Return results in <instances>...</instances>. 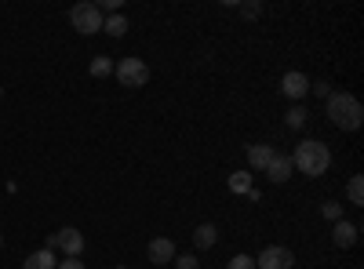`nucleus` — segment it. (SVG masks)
<instances>
[{"label":"nucleus","instance_id":"f257e3e1","mask_svg":"<svg viewBox=\"0 0 364 269\" xmlns=\"http://www.w3.org/2000/svg\"><path fill=\"white\" fill-rule=\"evenodd\" d=\"M324 109H328V121L336 124L339 131H357L364 124V106L350 92H331Z\"/></svg>","mask_w":364,"mask_h":269},{"label":"nucleus","instance_id":"f03ea898","mask_svg":"<svg viewBox=\"0 0 364 269\" xmlns=\"http://www.w3.org/2000/svg\"><path fill=\"white\" fill-rule=\"evenodd\" d=\"M291 168H299L302 175H310V178H321L331 168V149L324 142H317V138L299 142L295 146V157H291Z\"/></svg>","mask_w":364,"mask_h":269},{"label":"nucleus","instance_id":"7ed1b4c3","mask_svg":"<svg viewBox=\"0 0 364 269\" xmlns=\"http://www.w3.org/2000/svg\"><path fill=\"white\" fill-rule=\"evenodd\" d=\"M102 18H106V15L99 11V4H91V0H80V4L70 8V22H73L77 33H84V37L102 33Z\"/></svg>","mask_w":364,"mask_h":269},{"label":"nucleus","instance_id":"20e7f679","mask_svg":"<svg viewBox=\"0 0 364 269\" xmlns=\"http://www.w3.org/2000/svg\"><path fill=\"white\" fill-rule=\"evenodd\" d=\"M113 77L124 87H146L149 84V66L142 62L139 55H128V58H120V62L113 66Z\"/></svg>","mask_w":364,"mask_h":269},{"label":"nucleus","instance_id":"39448f33","mask_svg":"<svg viewBox=\"0 0 364 269\" xmlns=\"http://www.w3.org/2000/svg\"><path fill=\"white\" fill-rule=\"evenodd\" d=\"M48 251H63L66 258H80V251H84V233L73 229V226H63L58 233L48 236Z\"/></svg>","mask_w":364,"mask_h":269},{"label":"nucleus","instance_id":"423d86ee","mask_svg":"<svg viewBox=\"0 0 364 269\" xmlns=\"http://www.w3.org/2000/svg\"><path fill=\"white\" fill-rule=\"evenodd\" d=\"M291 265H295V255L284 244H269L255 258V269H291Z\"/></svg>","mask_w":364,"mask_h":269},{"label":"nucleus","instance_id":"0eeeda50","mask_svg":"<svg viewBox=\"0 0 364 269\" xmlns=\"http://www.w3.org/2000/svg\"><path fill=\"white\" fill-rule=\"evenodd\" d=\"M310 84H314V80H310L306 73H299V70H288V73L281 77V95H284V99H291V102L299 106L302 99L310 95Z\"/></svg>","mask_w":364,"mask_h":269},{"label":"nucleus","instance_id":"6e6552de","mask_svg":"<svg viewBox=\"0 0 364 269\" xmlns=\"http://www.w3.org/2000/svg\"><path fill=\"white\" fill-rule=\"evenodd\" d=\"M146 255H149V262H154L157 269H168V262H175V241L171 236H157V241H149V248H146Z\"/></svg>","mask_w":364,"mask_h":269},{"label":"nucleus","instance_id":"1a4fd4ad","mask_svg":"<svg viewBox=\"0 0 364 269\" xmlns=\"http://www.w3.org/2000/svg\"><path fill=\"white\" fill-rule=\"evenodd\" d=\"M357 226L353 222H346V219H339L336 222V229H331V244H336V248H353L357 244Z\"/></svg>","mask_w":364,"mask_h":269},{"label":"nucleus","instance_id":"9d476101","mask_svg":"<svg viewBox=\"0 0 364 269\" xmlns=\"http://www.w3.org/2000/svg\"><path fill=\"white\" fill-rule=\"evenodd\" d=\"M291 171H295V168H291V157H281V153H277V157L269 160V168H266V178L281 186V182H288V178H291Z\"/></svg>","mask_w":364,"mask_h":269},{"label":"nucleus","instance_id":"9b49d317","mask_svg":"<svg viewBox=\"0 0 364 269\" xmlns=\"http://www.w3.org/2000/svg\"><path fill=\"white\" fill-rule=\"evenodd\" d=\"M273 157H277V149H273V146H248V164H252V171H266L269 168V160Z\"/></svg>","mask_w":364,"mask_h":269},{"label":"nucleus","instance_id":"f8f14e48","mask_svg":"<svg viewBox=\"0 0 364 269\" xmlns=\"http://www.w3.org/2000/svg\"><path fill=\"white\" fill-rule=\"evenodd\" d=\"M55 265H58V258H55V251H48V248L26 255V262H22V269H55Z\"/></svg>","mask_w":364,"mask_h":269},{"label":"nucleus","instance_id":"ddd939ff","mask_svg":"<svg viewBox=\"0 0 364 269\" xmlns=\"http://www.w3.org/2000/svg\"><path fill=\"white\" fill-rule=\"evenodd\" d=\"M215 241H219V229L211 226V222H200V226L193 229V244H197L200 251H208V248H215Z\"/></svg>","mask_w":364,"mask_h":269},{"label":"nucleus","instance_id":"4468645a","mask_svg":"<svg viewBox=\"0 0 364 269\" xmlns=\"http://www.w3.org/2000/svg\"><path fill=\"white\" fill-rule=\"evenodd\" d=\"M102 33H109V37H124V33H128V18L120 15V11H117V15H106V18H102Z\"/></svg>","mask_w":364,"mask_h":269},{"label":"nucleus","instance_id":"2eb2a0df","mask_svg":"<svg viewBox=\"0 0 364 269\" xmlns=\"http://www.w3.org/2000/svg\"><path fill=\"white\" fill-rule=\"evenodd\" d=\"M255 186H252V171H233L230 175V193H240V197H248Z\"/></svg>","mask_w":364,"mask_h":269},{"label":"nucleus","instance_id":"dca6fc26","mask_svg":"<svg viewBox=\"0 0 364 269\" xmlns=\"http://www.w3.org/2000/svg\"><path fill=\"white\" fill-rule=\"evenodd\" d=\"M113 66H117V62H109V55H95V58H91V77L102 80V77L113 73Z\"/></svg>","mask_w":364,"mask_h":269},{"label":"nucleus","instance_id":"f3484780","mask_svg":"<svg viewBox=\"0 0 364 269\" xmlns=\"http://www.w3.org/2000/svg\"><path fill=\"white\" fill-rule=\"evenodd\" d=\"M346 200H350V204H357V207L364 204V178H360V175H353V178H350V186H346Z\"/></svg>","mask_w":364,"mask_h":269},{"label":"nucleus","instance_id":"a211bd4d","mask_svg":"<svg viewBox=\"0 0 364 269\" xmlns=\"http://www.w3.org/2000/svg\"><path fill=\"white\" fill-rule=\"evenodd\" d=\"M306 116H310V113H306V109H302V106H291V109L284 113V124H288L291 131H299L302 124H306Z\"/></svg>","mask_w":364,"mask_h":269},{"label":"nucleus","instance_id":"6ab92c4d","mask_svg":"<svg viewBox=\"0 0 364 269\" xmlns=\"http://www.w3.org/2000/svg\"><path fill=\"white\" fill-rule=\"evenodd\" d=\"M321 212H324V219L339 222V219H343V204H339V200H324V204H321Z\"/></svg>","mask_w":364,"mask_h":269},{"label":"nucleus","instance_id":"aec40b11","mask_svg":"<svg viewBox=\"0 0 364 269\" xmlns=\"http://www.w3.org/2000/svg\"><path fill=\"white\" fill-rule=\"evenodd\" d=\"M226 269H255V258H252V255H233V258L226 262Z\"/></svg>","mask_w":364,"mask_h":269},{"label":"nucleus","instance_id":"412c9836","mask_svg":"<svg viewBox=\"0 0 364 269\" xmlns=\"http://www.w3.org/2000/svg\"><path fill=\"white\" fill-rule=\"evenodd\" d=\"M175 269H200L197 255H175Z\"/></svg>","mask_w":364,"mask_h":269},{"label":"nucleus","instance_id":"4be33fe9","mask_svg":"<svg viewBox=\"0 0 364 269\" xmlns=\"http://www.w3.org/2000/svg\"><path fill=\"white\" fill-rule=\"evenodd\" d=\"M240 15H245V18H259L262 15V4H259V0H255V4H240Z\"/></svg>","mask_w":364,"mask_h":269},{"label":"nucleus","instance_id":"5701e85b","mask_svg":"<svg viewBox=\"0 0 364 269\" xmlns=\"http://www.w3.org/2000/svg\"><path fill=\"white\" fill-rule=\"evenodd\" d=\"M310 92H314V95H321V99H328V95H331V87H328L324 80H317V84H310Z\"/></svg>","mask_w":364,"mask_h":269},{"label":"nucleus","instance_id":"b1692460","mask_svg":"<svg viewBox=\"0 0 364 269\" xmlns=\"http://www.w3.org/2000/svg\"><path fill=\"white\" fill-rule=\"evenodd\" d=\"M55 269H84V262L80 258H66V262H58Z\"/></svg>","mask_w":364,"mask_h":269},{"label":"nucleus","instance_id":"393cba45","mask_svg":"<svg viewBox=\"0 0 364 269\" xmlns=\"http://www.w3.org/2000/svg\"><path fill=\"white\" fill-rule=\"evenodd\" d=\"M0 99H4V87H0Z\"/></svg>","mask_w":364,"mask_h":269},{"label":"nucleus","instance_id":"a878e982","mask_svg":"<svg viewBox=\"0 0 364 269\" xmlns=\"http://www.w3.org/2000/svg\"><path fill=\"white\" fill-rule=\"evenodd\" d=\"M117 269H128V265H117Z\"/></svg>","mask_w":364,"mask_h":269},{"label":"nucleus","instance_id":"bb28decb","mask_svg":"<svg viewBox=\"0 0 364 269\" xmlns=\"http://www.w3.org/2000/svg\"><path fill=\"white\" fill-rule=\"evenodd\" d=\"M0 248H4V241H0Z\"/></svg>","mask_w":364,"mask_h":269}]
</instances>
